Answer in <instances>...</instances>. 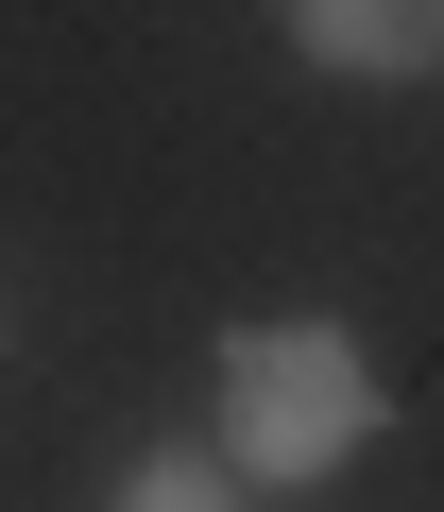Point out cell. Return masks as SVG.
<instances>
[{
    "label": "cell",
    "mask_w": 444,
    "mask_h": 512,
    "mask_svg": "<svg viewBox=\"0 0 444 512\" xmlns=\"http://www.w3.org/2000/svg\"><path fill=\"white\" fill-rule=\"evenodd\" d=\"M120 512H222V461H205V444H171V461H137V478H120Z\"/></svg>",
    "instance_id": "obj_3"
},
{
    "label": "cell",
    "mask_w": 444,
    "mask_h": 512,
    "mask_svg": "<svg viewBox=\"0 0 444 512\" xmlns=\"http://www.w3.org/2000/svg\"><path fill=\"white\" fill-rule=\"evenodd\" d=\"M376 359L342 342V325H240V342H222V461H240V478H342L359 444H376Z\"/></svg>",
    "instance_id": "obj_1"
},
{
    "label": "cell",
    "mask_w": 444,
    "mask_h": 512,
    "mask_svg": "<svg viewBox=\"0 0 444 512\" xmlns=\"http://www.w3.org/2000/svg\"><path fill=\"white\" fill-rule=\"evenodd\" d=\"M274 18L325 86H427L444 69V0H274Z\"/></svg>",
    "instance_id": "obj_2"
}]
</instances>
